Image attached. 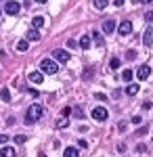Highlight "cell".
Returning a JSON list of instances; mask_svg holds the SVG:
<instances>
[{
    "instance_id": "1",
    "label": "cell",
    "mask_w": 153,
    "mask_h": 157,
    "mask_svg": "<svg viewBox=\"0 0 153 157\" xmlns=\"http://www.w3.org/2000/svg\"><path fill=\"white\" fill-rule=\"evenodd\" d=\"M40 71L42 73H48V75H55L59 71V65L55 59H42L40 61Z\"/></svg>"
},
{
    "instance_id": "2",
    "label": "cell",
    "mask_w": 153,
    "mask_h": 157,
    "mask_svg": "<svg viewBox=\"0 0 153 157\" xmlns=\"http://www.w3.org/2000/svg\"><path fill=\"white\" fill-rule=\"evenodd\" d=\"M42 107L40 105H29V109H27V115H25V124H34V121H38L40 117H42Z\"/></svg>"
},
{
    "instance_id": "3",
    "label": "cell",
    "mask_w": 153,
    "mask_h": 157,
    "mask_svg": "<svg viewBox=\"0 0 153 157\" xmlns=\"http://www.w3.org/2000/svg\"><path fill=\"white\" fill-rule=\"evenodd\" d=\"M53 59L57 63H69L71 55H69V50H65V48H55L53 50Z\"/></svg>"
},
{
    "instance_id": "4",
    "label": "cell",
    "mask_w": 153,
    "mask_h": 157,
    "mask_svg": "<svg viewBox=\"0 0 153 157\" xmlns=\"http://www.w3.org/2000/svg\"><path fill=\"white\" fill-rule=\"evenodd\" d=\"M116 29L120 36H128L132 32V21H120V25H116Z\"/></svg>"
},
{
    "instance_id": "5",
    "label": "cell",
    "mask_w": 153,
    "mask_h": 157,
    "mask_svg": "<svg viewBox=\"0 0 153 157\" xmlns=\"http://www.w3.org/2000/svg\"><path fill=\"white\" fill-rule=\"evenodd\" d=\"M92 117H94L96 121H105L107 117H109V113H107L105 107H94V109H92Z\"/></svg>"
},
{
    "instance_id": "6",
    "label": "cell",
    "mask_w": 153,
    "mask_h": 157,
    "mask_svg": "<svg viewBox=\"0 0 153 157\" xmlns=\"http://www.w3.org/2000/svg\"><path fill=\"white\" fill-rule=\"evenodd\" d=\"M4 11L9 13V15H17V13L21 11V4H19V2H13V0H6V4H4Z\"/></svg>"
},
{
    "instance_id": "7",
    "label": "cell",
    "mask_w": 153,
    "mask_h": 157,
    "mask_svg": "<svg viewBox=\"0 0 153 157\" xmlns=\"http://www.w3.org/2000/svg\"><path fill=\"white\" fill-rule=\"evenodd\" d=\"M27 80H29L32 84H42L44 73H42V71H29V73H27Z\"/></svg>"
},
{
    "instance_id": "8",
    "label": "cell",
    "mask_w": 153,
    "mask_h": 157,
    "mask_svg": "<svg viewBox=\"0 0 153 157\" xmlns=\"http://www.w3.org/2000/svg\"><path fill=\"white\" fill-rule=\"evenodd\" d=\"M149 75H151V67H149V65H141V67L136 69V78H139V80H147Z\"/></svg>"
},
{
    "instance_id": "9",
    "label": "cell",
    "mask_w": 153,
    "mask_h": 157,
    "mask_svg": "<svg viewBox=\"0 0 153 157\" xmlns=\"http://www.w3.org/2000/svg\"><path fill=\"white\" fill-rule=\"evenodd\" d=\"M116 19H107V21H103V32L105 34H113L116 32Z\"/></svg>"
},
{
    "instance_id": "10",
    "label": "cell",
    "mask_w": 153,
    "mask_h": 157,
    "mask_svg": "<svg viewBox=\"0 0 153 157\" xmlns=\"http://www.w3.org/2000/svg\"><path fill=\"white\" fill-rule=\"evenodd\" d=\"M143 44H145L147 48L153 44V29L151 27H147V32H145V36H143Z\"/></svg>"
},
{
    "instance_id": "11",
    "label": "cell",
    "mask_w": 153,
    "mask_h": 157,
    "mask_svg": "<svg viewBox=\"0 0 153 157\" xmlns=\"http://www.w3.org/2000/svg\"><path fill=\"white\" fill-rule=\"evenodd\" d=\"M25 38H27V42H38V40H40V32H38V29H29V32H27V34H25Z\"/></svg>"
},
{
    "instance_id": "12",
    "label": "cell",
    "mask_w": 153,
    "mask_h": 157,
    "mask_svg": "<svg viewBox=\"0 0 153 157\" xmlns=\"http://www.w3.org/2000/svg\"><path fill=\"white\" fill-rule=\"evenodd\" d=\"M139 90H141V86H139V84H130V82H128V86H126V94L134 97V94H136Z\"/></svg>"
},
{
    "instance_id": "13",
    "label": "cell",
    "mask_w": 153,
    "mask_h": 157,
    "mask_svg": "<svg viewBox=\"0 0 153 157\" xmlns=\"http://www.w3.org/2000/svg\"><path fill=\"white\" fill-rule=\"evenodd\" d=\"M0 155L13 157V155H15V149H13V147H4V145H2V149H0Z\"/></svg>"
},
{
    "instance_id": "14",
    "label": "cell",
    "mask_w": 153,
    "mask_h": 157,
    "mask_svg": "<svg viewBox=\"0 0 153 157\" xmlns=\"http://www.w3.org/2000/svg\"><path fill=\"white\" fill-rule=\"evenodd\" d=\"M27 46H29L27 38H23V40H19V42H17V50H19V52H25V50H27Z\"/></svg>"
},
{
    "instance_id": "15",
    "label": "cell",
    "mask_w": 153,
    "mask_h": 157,
    "mask_svg": "<svg viewBox=\"0 0 153 157\" xmlns=\"http://www.w3.org/2000/svg\"><path fill=\"white\" fill-rule=\"evenodd\" d=\"M132 78H134V71H132V69H124V71H122V80H124V82H132Z\"/></svg>"
},
{
    "instance_id": "16",
    "label": "cell",
    "mask_w": 153,
    "mask_h": 157,
    "mask_svg": "<svg viewBox=\"0 0 153 157\" xmlns=\"http://www.w3.org/2000/svg\"><path fill=\"white\" fill-rule=\"evenodd\" d=\"M32 25H34L36 29H40V27L44 25V17H40V15H38V17H34V19H32Z\"/></svg>"
},
{
    "instance_id": "17",
    "label": "cell",
    "mask_w": 153,
    "mask_h": 157,
    "mask_svg": "<svg viewBox=\"0 0 153 157\" xmlns=\"http://www.w3.org/2000/svg\"><path fill=\"white\" fill-rule=\"evenodd\" d=\"M63 155L65 157H78V147H67Z\"/></svg>"
},
{
    "instance_id": "18",
    "label": "cell",
    "mask_w": 153,
    "mask_h": 157,
    "mask_svg": "<svg viewBox=\"0 0 153 157\" xmlns=\"http://www.w3.org/2000/svg\"><path fill=\"white\" fill-rule=\"evenodd\" d=\"M0 97H2L4 103H9V101H11V92H9V88H0Z\"/></svg>"
},
{
    "instance_id": "19",
    "label": "cell",
    "mask_w": 153,
    "mask_h": 157,
    "mask_svg": "<svg viewBox=\"0 0 153 157\" xmlns=\"http://www.w3.org/2000/svg\"><path fill=\"white\" fill-rule=\"evenodd\" d=\"M92 4H94V9H99V11H103V9H105L107 4H109V2H107V0H92Z\"/></svg>"
},
{
    "instance_id": "20",
    "label": "cell",
    "mask_w": 153,
    "mask_h": 157,
    "mask_svg": "<svg viewBox=\"0 0 153 157\" xmlns=\"http://www.w3.org/2000/svg\"><path fill=\"white\" fill-rule=\"evenodd\" d=\"M80 46H82L84 50H88V48H90V38H88V36H82V40H80Z\"/></svg>"
},
{
    "instance_id": "21",
    "label": "cell",
    "mask_w": 153,
    "mask_h": 157,
    "mask_svg": "<svg viewBox=\"0 0 153 157\" xmlns=\"http://www.w3.org/2000/svg\"><path fill=\"white\" fill-rule=\"evenodd\" d=\"M71 113H73L76 117H84V109H82V107H76V109H71Z\"/></svg>"
},
{
    "instance_id": "22",
    "label": "cell",
    "mask_w": 153,
    "mask_h": 157,
    "mask_svg": "<svg viewBox=\"0 0 153 157\" xmlns=\"http://www.w3.org/2000/svg\"><path fill=\"white\" fill-rule=\"evenodd\" d=\"M25 140H27V136H23V134H17V136H15V143H17V145H23Z\"/></svg>"
},
{
    "instance_id": "23",
    "label": "cell",
    "mask_w": 153,
    "mask_h": 157,
    "mask_svg": "<svg viewBox=\"0 0 153 157\" xmlns=\"http://www.w3.org/2000/svg\"><path fill=\"white\" fill-rule=\"evenodd\" d=\"M126 59H128V61H134V59H136V52H134V50H128V52H126Z\"/></svg>"
},
{
    "instance_id": "24",
    "label": "cell",
    "mask_w": 153,
    "mask_h": 157,
    "mask_svg": "<svg viewBox=\"0 0 153 157\" xmlns=\"http://www.w3.org/2000/svg\"><path fill=\"white\" fill-rule=\"evenodd\" d=\"M109 65H111V69H118V67H120V59H111Z\"/></svg>"
},
{
    "instance_id": "25",
    "label": "cell",
    "mask_w": 153,
    "mask_h": 157,
    "mask_svg": "<svg viewBox=\"0 0 153 157\" xmlns=\"http://www.w3.org/2000/svg\"><path fill=\"white\" fill-rule=\"evenodd\" d=\"M132 124H134V126L143 124V117H141V115H134V117H132Z\"/></svg>"
},
{
    "instance_id": "26",
    "label": "cell",
    "mask_w": 153,
    "mask_h": 157,
    "mask_svg": "<svg viewBox=\"0 0 153 157\" xmlns=\"http://www.w3.org/2000/svg\"><path fill=\"white\" fill-rule=\"evenodd\" d=\"M78 147H80V149H88V143H86L84 138H80V140H78Z\"/></svg>"
},
{
    "instance_id": "27",
    "label": "cell",
    "mask_w": 153,
    "mask_h": 157,
    "mask_svg": "<svg viewBox=\"0 0 153 157\" xmlns=\"http://www.w3.org/2000/svg\"><path fill=\"white\" fill-rule=\"evenodd\" d=\"M92 36L96 38V44H103V38H101V34H99V32H92Z\"/></svg>"
},
{
    "instance_id": "28",
    "label": "cell",
    "mask_w": 153,
    "mask_h": 157,
    "mask_svg": "<svg viewBox=\"0 0 153 157\" xmlns=\"http://www.w3.org/2000/svg\"><path fill=\"white\" fill-rule=\"evenodd\" d=\"M65 126H67V120H65V117L57 121V128H65Z\"/></svg>"
},
{
    "instance_id": "29",
    "label": "cell",
    "mask_w": 153,
    "mask_h": 157,
    "mask_svg": "<svg viewBox=\"0 0 153 157\" xmlns=\"http://www.w3.org/2000/svg\"><path fill=\"white\" fill-rule=\"evenodd\" d=\"M76 46H78L76 40H67V48H76Z\"/></svg>"
},
{
    "instance_id": "30",
    "label": "cell",
    "mask_w": 153,
    "mask_h": 157,
    "mask_svg": "<svg viewBox=\"0 0 153 157\" xmlns=\"http://www.w3.org/2000/svg\"><path fill=\"white\" fill-rule=\"evenodd\" d=\"M71 115V107H65L63 109V117H69Z\"/></svg>"
},
{
    "instance_id": "31",
    "label": "cell",
    "mask_w": 153,
    "mask_h": 157,
    "mask_svg": "<svg viewBox=\"0 0 153 157\" xmlns=\"http://www.w3.org/2000/svg\"><path fill=\"white\" fill-rule=\"evenodd\" d=\"M6 140H9V136H6V134H0V145H4Z\"/></svg>"
},
{
    "instance_id": "32",
    "label": "cell",
    "mask_w": 153,
    "mask_h": 157,
    "mask_svg": "<svg viewBox=\"0 0 153 157\" xmlns=\"http://www.w3.org/2000/svg\"><path fill=\"white\" fill-rule=\"evenodd\" d=\"M136 151H139V153H145V151H147V147H145V145H136Z\"/></svg>"
},
{
    "instance_id": "33",
    "label": "cell",
    "mask_w": 153,
    "mask_h": 157,
    "mask_svg": "<svg viewBox=\"0 0 153 157\" xmlns=\"http://www.w3.org/2000/svg\"><path fill=\"white\" fill-rule=\"evenodd\" d=\"M143 109H147V111H149V109H151V101H145V103H143Z\"/></svg>"
},
{
    "instance_id": "34",
    "label": "cell",
    "mask_w": 153,
    "mask_h": 157,
    "mask_svg": "<svg viewBox=\"0 0 153 157\" xmlns=\"http://www.w3.org/2000/svg\"><path fill=\"white\" fill-rule=\"evenodd\" d=\"M94 98H99V101H105V94H101V92H96V94H94Z\"/></svg>"
},
{
    "instance_id": "35",
    "label": "cell",
    "mask_w": 153,
    "mask_h": 157,
    "mask_svg": "<svg viewBox=\"0 0 153 157\" xmlns=\"http://www.w3.org/2000/svg\"><path fill=\"white\" fill-rule=\"evenodd\" d=\"M113 4H116V6H122V4H124V0H116Z\"/></svg>"
},
{
    "instance_id": "36",
    "label": "cell",
    "mask_w": 153,
    "mask_h": 157,
    "mask_svg": "<svg viewBox=\"0 0 153 157\" xmlns=\"http://www.w3.org/2000/svg\"><path fill=\"white\" fill-rule=\"evenodd\" d=\"M36 2H38V4H46V0H36Z\"/></svg>"
},
{
    "instance_id": "37",
    "label": "cell",
    "mask_w": 153,
    "mask_h": 157,
    "mask_svg": "<svg viewBox=\"0 0 153 157\" xmlns=\"http://www.w3.org/2000/svg\"><path fill=\"white\" fill-rule=\"evenodd\" d=\"M139 2H145V4H147V2H151V0H139Z\"/></svg>"
},
{
    "instance_id": "38",
    "label": "cell",
    "mask_w": 153,
    "mask_h": 157,
    "mask_svg": "<svg viewBox=\"0 0 153 157\" xmlns=\"http://www.w3.org/2000/svg\"><path fill=\"white\" fill-rule=\"evenodd\" d=\"M0 13H2V9H0Z\"/></svg>"
}]
</instances>
